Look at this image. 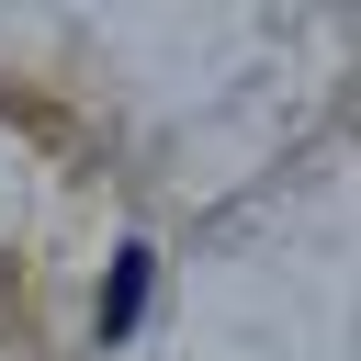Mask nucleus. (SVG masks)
I'll use <instances>...</instances> for the list:
<instances>
[{"label":"nucleus","instance_id":"f257e3e1","mask_svg":"<svg viewBox=\"0 0 361 361\" xmlns=\"http://www.w3.org/2000/svg\"><path fill=\"white\" fill-rule=\"evenodd\" d=\"M147 282H158V259H147V248H124V259H113V282H102V338H135Z\"/></svg>","mask_w":361,"mask_h":361}]
</instances>
